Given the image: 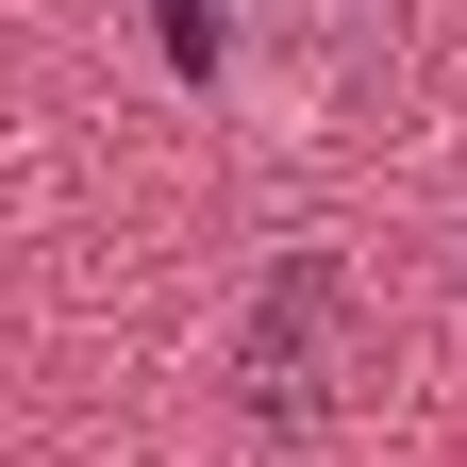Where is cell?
<instances>
[{
	"label": "cell",
	"instance_id": "cell-1",
	"mask_svg": "<svg viewBox=\"0 0 467 467\" xmlns=\"http://www.w3.org/2000/svg\"><path fill=\"white\" fill-rule=\"evenodd\" d=\"M317 334H334V251H284L251 334H234V384H251L267 434H317Z\"/></svg>",
	"mask_w": 467,
	"mask_h": 467
}]
</instances>
